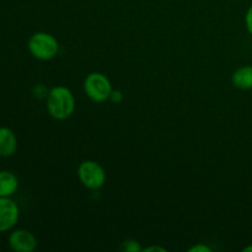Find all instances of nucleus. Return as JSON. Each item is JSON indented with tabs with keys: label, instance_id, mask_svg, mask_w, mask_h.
<instances>
[{
	"label": "nucleus",
	"instance_id": "nucleus-7",
	"mask_svg": "<svg viewBox=\"0 0 252 252\" xmlns=\"http://www.w3.org/2000/svg\"><path fill=\"white\" fill-rule=\"evenodd\" d=\"M17 149V139L15 133L7 127H0V157L9 158Z\"/></svg>",
	"mask_w": 252,
	"mask_h": 252
},
{
	"label": "nucleus",
	"instance_id": "nucleus-13",
	"mask_svg": "<svg viewBox=\"0 0 252 252\" xmlns=\"http://www.w3.org/2000/svg\"><path fill=\"white\" fill-rule=\"evenodd\" d=\"M142 251L144 252H152V251H160V252H166V250L162 248H158V246H152V248H147V249H143Z\"/></svg>",
	"mask_w": 252,
	"mask_h": 252
},
{
	"label": "nucleus",
	"instance_id": "nucleus-14",
	"mask_svg": "<svg viewBox=\"0 0 252 252\" xmlns=\"http://www.w3.org/2000/svg\"><path fill=\"white\" fill-rule=\"evenodd\" d=\"M110 98L112 101H115V102H116V101H117V102H120V101H121V93H120V91H115V93L111 94Z\"/></svg>",
	"mask_w": 252,
	"mask_h": 252
},
{
	"label": "nucleus",
	"instance_id": "nucleus-3",
	"mask_svg": "<svg viewBox=\"0 0 252 252\" xmlns=\"http://www.w3.org/2000/svg\"><path fill=\"white\" fill-rule=\"evenodd\" d=\"M84 89H85L86 95L96 102H103V101L108 100L112 94V86H111L110 80L107 79V76L101 73L89 74L84 83Z\"/></svg>",
	"mask_w": 252,
	"mask_h": 252
},
{
	"label": "nucleus",
	"instance_id": "nucleus-1",
	"mask_svg": "<svg viewBox=\"0 0 252 252\" xmlns=\"http://www.w3.org/2000/svg\"><path fill=\"white\" fill-rule=\"evenodd\" d=\"M75 107V100L65 86H56L51 89L47 95V110L49 115L59 121L66 120L70 117Z\"/></svg>",
	"mask_w": 252,
	"mask_h": 252
},
{
	"label": "nucleus",
	"instance_id": "nucleus-8",
	"mask_svg": "<svg viewBox=\"0 0 252 252\" xmlns=\"http://www.w3.org/2000/svg\"><path fill=\"white\" fill-rule=\"evenodd\" d=\"M19 189V180L11 171H0V197H11Z\"/></svg>",
	"mask_w": 252,
	"mask_h": 252
},
{
	"label": "nucleus",
	"instance_id": "nucleus-2",
	"mask_svg": "<svg viewBox=\"0 0 252 252\" xmlns=\"http://www.w3.org/2000/svg\"><path fill=\"white\" fill-rule=\"evenodd\" d=\"M29 51L34 58L41 61H49L54 58L59 51V46L57 39L52 34L46 32H37L32 34L29 39Z\"/></svg>",
	"mask_w": 252,
	"mask_h": 252
},
{
	"label": "nucleus",
	"instance_id": "nucleus-4",
	"mask_svg": "<svg viewBox=\"0 0 252 252\" xmlns=\"http://www.w3.org/2000/svg\"><path fill=\"white\" fill-rule=\"evenodd\" d=\"M78 175L81 184L90 189H98L105 185L106 174L96 161L88 160L81 162L78 169Z\"/></svg>",
	"mask_w": 252,
	"mask_h": 252
},
{
	"label": "nucleus",
	"instance_id": "nucleus-11",
	"mask_svg": "<svg viewBox=\"0 0 252 252\" xmlns=\"http://www.w3.org/2000/svg\"><path fill=\"white\" fill-rule=\"evenodd\" d=\"M245 22H246V27H248V31L252 34V5L249 7L248 12H246Z\"/></svg>",
	"mask_w": 252,
	"mask_h": 252
},
{
	"label": "nucleus",
	"instance_id": "nucleus-5",
	"mask_svg": "<svg viewBox=\"0 0 252 252\" xmlns=\"http://www.w3.org/2000/svg\"><path fill=\"white\" fill-rule=\"evenodd\" d=\"M20 209L11 197H0V233L9 231L16 225Z\"/></svg>",
	"mask_w": 252,
	"mask_h": 252
},
{
	"label": "nucleus",
	"instance_id": "nucleus-12",
	"mask_svg": "<svg viewBox=\"0 0 252 252\" xmlns=\"http://www.w3.org/2000/svg\"><path fill=\"white\" fill-rule=\"evenodd\" d=\"M212 250L208 248V246L206 245H202V244H199V245H196L193 246V248H191L189 250V252H211Z\"/></svg>",
	"mask_w": 252,
	"mask_h": 252
},
{
	"label": "nucleus",
	"instance_id": "nucleus-9",
	"mask_svg": "<svg viewBox=\"0 0 252 252\" xmlns=\"http://www.w3.org/2000/svg\"><path fill=\"white\" fill-rule=\"evenodd\" d=\"M233 84L241 90H250L252 89V66L245 65L239 68L233 74Z\"/></svg>",
	"mask_w": 252,
	"mask_h": 252
},
{
	"label": "nucleus",
	"instance_id": "nucleus-15",
	"mask_svg": "<svg viewBox=\"0 0 252 252\" xmlns=\"http://www.w3.org/2000/svg\"><path fill=\"white\" fill-rule=\"evenodd\" d=\"M243 251H244V252H252V245L248 246V248H245Z\"/></svg>",
	"mask_w": 252,
	"mask_h": 252
},
{
	"label": "nucleus",
	"instance_id": "nucleus-6",
	"mask_svg": "<svg viewBox=\"0 0 252 252\" xmlns=\"http://www.w3.org/2000/svg\"><path fill=\"white\" fill-rule=\"evenodd\" d=\"M9 246L16 252H32L36 250L37 240L33 234L25 229L14 230L9 236Z\"/></svg>",
	"mask_w": 252,
	"mask_h": 252
},
{
	"label": "nucleus",
	"instance_id": "nucleus-10",
	"mask_svg": "<svg viewBox=\"0 0 252 252\" xmlns=\"http://www.w3.org/2000/svg\"><path fill=\"white\" fill-rule=\"evenodd\" d=\"M121 250L125 252H139L142 251L143 249L140 248L139 243L134 240H126L123 241L122 245H121Z\"/></svg>",
	"mask_w": 252,
	"mask_h": 252
}]
</instances>
